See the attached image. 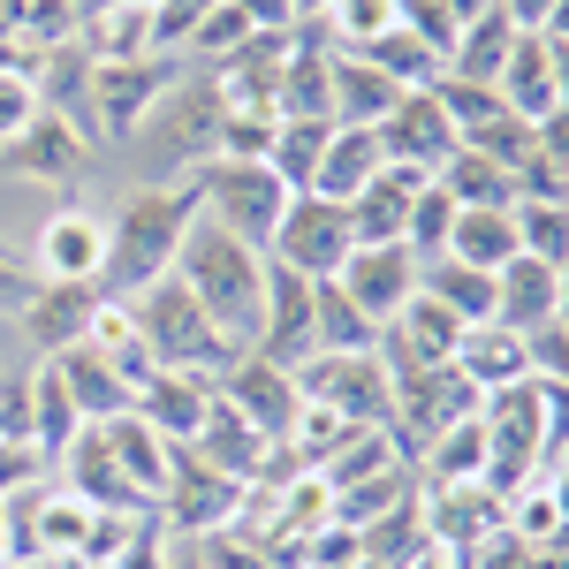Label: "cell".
I'll return each instance as SVG.
<instances>
[{
    "label": "cell",
    "instance_id": "cell-28",
    "mask_svg": "<svg viewBox=\"0 0 569 569\" xmlns=\"http://www.w3.org/2000/svg\"><path fill=\"white\" fill-rule=\"evenodd\" d=\"M517 251H525V243H517V206H456V228H448V259L501 273V266L517 259Z\"/></svg>",
    "mask_w": 569,
    "mask_h": 569
},
{
    "label": "cell",
    "instance_id": "cell-10",
    "mask_svg": "<svg viewBox=\"0 0 569 569\" xmlns=\"http://www.w3.org/2000/svg\"><path fill=\"white\" fill-rule=\"evenodd\" d=\"M380 144H388L395 168H410V176H440L456 152H463V130L448 122V107H440L433 91H402L388 107V122H380Z\"/></svg>",
    "mask_w": 569,
    "mask_h": 569
},
{
    "label": "cell",
    "instance_id": "cell-6",
    "mask_svg": "<svg viewBox=\"0 0 569 569\" xmlns=\"http://www.w3.org/2000/svg\"><path fill=\"white\" fill-rule=\"evenodd\" d=\"M297 388L335 426H380V433L395 426V380H388V365H380V350H357V357L319 350V357L297 365Z\"/></svg>",
    "mask_w": 569,
    "mask_h": 569
},
{
    "label": "cell",
    "instance_id": "cell-56",
    "mask_svg": "<svg viewBox=\"0 0 569 569\" xmlns=\"http://www.w3.org/2000/svg\"><path fill=\"white\" fill-rule=\"evenodd\" d=\"M289 8H297V23H319V16H327L335 0H289Z\"/></svg>",
    "mask_w": 569,
    "mask_h": 569
},
{
    "label": "cell",
    "instance_id": "cell-23",
    "mask_svg": "<svg viewBox=\"0 0 569 569\" xmlns=\"http://www.w3.org/2000/svg\"><path fill=\"white\" fill-rule=\"evenodd\" d=\"M493 91H501V107H509L517 122H531V130L562 107V91H555V61H547V31H517V46H509V61H501Z\"/></svg>",
    "mask_w": 569,
    "mask_h": 569
},
{
    "label": "cell",
    "instance_id": "cell-42",
    "mask_svg": "<svg viewBox=\"0 0 569 569\" xmlns=\"http://www.w3.org/2000/svg\"><path fill=\"white\" fill-rule=\"evenodd\" d=\"M471 152H486L493 168H509V176H525V160L539 152V130L531 122H517V114H493V122H479V130L463 137Z\"/></svg>",
    "mask_w": 569,
    "mask_h": 569
},
{
    "label": "cell",
    "instance_id": "cell-55",
    "mask_svg": "<svg viewBox=\"0 0 569 569\" xmlns=\"http://www.w3.org/2000/svg\"><path fill=\"white\" fill-rule=\"evenodd\" d=\"M493 8H501V0H448V16H456V23H479V16H493Z\"/></svg>",
    "mask_w": 569,
    "mask_h": 569
},
{
    "label": "cell",
    "instance_id": "cell-53",
    "mask_svg": "<svg viewBox=\"0 0 569 569\" xmlns=\"http://www.w3.org/2000/svg\"><path fill=\"white\" fill-rule=\"evenodd\" d=\"M463 562H471V555H456V547H426L418 562H402V569H463Z\"/></svg>",
    "mask_w": 569,
    "mask_h": 569
},
{
    "label": "cell",
    "instance_id": "cell-14",
    "mask_svg": "<svg viewBox=\"0 0 569 569\" xmlns=\"http://www.w3.org/2000/svg\"><path fill=\"white\" fill-rule=\"evenodd\" d=\"M335 289H342L372 327H388L395 311L418 297V259H410L402 243H357L350 259H342V273H335Z\"/></svg>",
    "mask_w": 569,
    "mask_h": 569
},
{
    "label": "cell",
    "instance_id": "cell-33",
    "mask_svg": "<svg viewBox=\"0 0 569 569\" xmlns=\"http://www.w3.org/2000/svg\"><path fill=\"white\" fill-rule=\"evenodd\" d=\"M426 479H433V493L440 486H486V426L479 418H463V426L426 440Z\"/></svg>",
    "mask_w": 569,
    "mask_h": 569
},
{
    "label": "cell",
    "instance_id": "cell-25",
    "mask_svg": "<svg viewBox=\"0 0 569 569\" xmlns=\"http://www.w3.org/2000/svg\"><path fill=\"white\" fill-rule=\"evenodd\" d=\"M456 372H463L479 395L517 388V380H531V342L517 335V327H501V319L463 327V342H456Z\"/></svg>",
    "mask_w": 569,
    "mask_h": 569
},
{
    "label": "cell",
    "instance_id": "cell-1",
    "mask_svg": "<svg viewBox=\"0 0 569 569\" xmlns=\"http://www.w3.org/2000/svg\"><path fill=\"white\" fill-rule=\"evenodd\" d=\"M198 220V198L182 182H137L122 213L107 220V266H99V297L130 305L137 289H152L160 273H176L182 236Z\"/></svg>",
    "mask_w": 569,
    "mask_h": 569
},
{
    "label": "cell",
    "instance_id": "cell-44",
    "mask_svg": "<svg viewBox=\"0 0 569 569\" xmlns=\"http://www.w3.org/2000/svg\"><path fill=\"white\" fill-rule=\"evenodd\" d=\"M31 122H39V84H31V69H23V61H0V152L31 130Z\"/></svg>",
    "mask_w": 569,
    "mask_h": 569
},
{
    "label": "cell",
    "instance_id": "cell-9",
    "mask_svg": "<svg viewBox=\"0 0 569 569\" xmlns=\"http://www.w3.org/2000/svg\"><path fill=\"white\" fill-rule=\"evenodd\" d=\"M220 388V402L243 418V426H259L273 448H289L297 440V418H305V388H297V372L289 365H266L259 350H243L228 372L213 380Z\"/></svg>",
    "mask_w": 569,
    "mask_h": 569
},
{
    "label": "cell",
    "instance_id": "cell-41",
    "mask_svg": "<svg viewBox=\"0 0 569 569\" xmlns=\"http://www.w3.org/2000/svg\"><path fill=\"white\" fill-rule=\"evenodd\" d=\"M448 228H456V198H448L440 182H426L418 206H410V220H402V251H410L418 266L448 259Z\"/></svg>",
    "mask_w": 569,
    "mask_h": 569
},
{
    "label": "cell",
    "instance_id": "cell-26",
    "mask_svg": "<svg viewBox=\"0 0 569 569\" xmlns=\"http://www.w3.org/2000/svg\"><path fill=\"white\" fill-rule=\"evenodd\" d=\"M426 182H433V176H410V168H395V160H388V168L350 198V236H357V243H402V220H410V206H418Z\"/></svg>",
    "mask_w": 569,
    "mask_h": 569
},
{
    "label": "cell",
    "instance_id": "cell-47",
    "mask_svg": "<svg viewBox=\"0 0 569 569\" xmlns=\"http://www.w3.org/2000/svg\"><path fill=\"white\" fill-rule=\"evenodd\" d=\"M206 16H213V0H160L152 8V53H182Z\"/></svg>",
    "mask_w": 569,
    "mask_h": 569
},
{
    "label": "cell",
    "instance_id": "cell-21",
    "mask_svg": "<svg viewBox=\"0 0 569 569\" xmlns=\"http://www.w3.org/2000/svg\"><path fill=\"white\" fill-rule=\"evenodd\" d=\"M130 410H137V418H144L160 440H176V448H182V440H198L206 410H213V380H206V372H168V365H160V372L137 388Z\"/></svg>",
    "mask_w": 569,
    "mask_h": 569
},
{
    "label": "cell",
    "instance_id": "cell-45",
    "mask_svg": "<svg viewBox=\"0 0 569 569\" xmlns=\"http://www.w3.org/2000/svg\"><path fill=\"white\" fill-rule=\"evenodd\" d=\"M251 31H259V23H251V16H243L236 0H213V16L198 23V39H190V53H206V61H228V53H236V46L251 39Z\"/></svg>",
    "mask_w": 569,
    "mask_h": 569
},
{
    "label": "cell",
    "instance_id": "cell-7",
    "mask_svg": "<svg viewBox=\"0 0 569 569\" xmlns=\"http://www.w3.org/2000/svg\"><path fill=\"white\" fill-rule=\"evenodd\" d=\"M350 251H357L350 206H335V198H311V190H297V198L281 206V228H273V243H266V259L289 266V273H305V281H335Z\"/></svg>",
    "mask_w": 569,
    "mask_h": 569
},
{
    "label": "cell",
    "instance_id": "cell-20",
    "mask_svg": "<svg viewBox=\"0 0 569 569\" xmlns=\"http://www.w3.org/2000/svg\"><path fill=\"white\" fill-rule=\"evenodd\" d=\"M493 319L501 327H517V335H539V327H555L562 319V266L547 259H517L493 273Z\"/></svg>",
    "mask_w": 569,
    "mask_h": 569
},
{
    "label": "cell",
    "instance_id": "cell-34",
    "mask_svg": "<svg viewBox=\"0 0 569 569\" xmlns=\"http://www.w3.org/2000/svg\"><path fill=\"white\" fill-rule=\"evenodd\" d=\"M509 46H517V23L493 8L479 23H463L456 31V53H448V77H471V84H493L501 77V61H509Z\"/></svg>",
    "mask_w": 569,
    "mask_h": 569
},
{
    "label": "cell",
    "instance_id": "cell-38",
    "mask_svg": "<svg viewBox=\"0 0 569 569\" xmlns=\"http://www.w3.org/2000/svg\"><path fill=\"white\" fill-rule=\"evenodd\" d=\"M77 433H84V418H77L69 388H61L53 372H31V448H39V456H69Z\"/></svg>",
    "mask_w": 569,
    "mask_h": 569
},
{
    "label": "cell",
    "instance_id": "cell-39",
    "mask_svg": "<svg viewBox=\"0 0 569 569\" xmlns=\"http://www.w3.org/2000/svg\"><path fill=\"white\" fill-rule=\"evenodd\" d=\"M395 8H402V0H335V8L319 16V31H327L335 53H365L372 39L395 31Z\"/></svg>",
    "mask_w": 569,
    "mask_h": 569
},
{
    "label": "cell",
    "instance_id": "cell-29",
    "mask_svg": "<svg viewBox=\"0 0 569 569\" xmlns=\"http://www.w3.org/2000/svg\"><path fill=\"white\" fill-rule=\"evenodd\" d=\"M107 433V448H114V463L130 471V486L144 493V501H160L168 493V471H176V440H160L137 410H122V418H107L99 426Z\"/></svg>",
    "mask_w": 569,
    "mask_h": 569
},
{
    "label": "cell",
    "instance_id": "cell-11",
    "mask_svg": "<svg viewBox=\"0 0 569 569\" xmlns=\"http://www.w3.org/2000/svg\"><path fill=\"white\" fill-rule=\"evenodd\" d=\"M168 84H176V77H168L160 53H144V61H91V130L130 144V130L152 114V99Z\"/></svg>",
    "mask_w": 569,
    "mask_h": 569
},
{
    "label": "cell",
    "instance_id": "cell-54",
    "mask_svg": "<svg viewBox=\"0 0 569 569\" xmlns=\"http://www.w3.org/2000/svg\"><path fill=\"white\" fill-rule=\"evenodd\" d=\"M547 61H555V91H562V107H569V39H547Z\"/></svg>",
    "mask_w": 569,
    "mask_h": 569
},
{
    "label": "cell",
    "instance_id": "cell-36",
    "mask_svg": "<svg viewBox=\"0 0 569 569\" xmlns=\"http://www.w3.org/2000/svg\"><path fill=\"white\" fill-rule=\"evenodd\" d=\"M335 122H273V144H266V168L289 182V190H311L319 176V152H327Z\"/></svg>",
    "mask_w": 569,
    "mask_h": 569
},
{
    "label": "cell",
    "instance_id": "cell-30",
    "mask_svg": "<svg viewBox=\"0 0 569 569\" xmlns=\"http://www.w3.org/2000/svg\"><path fill=\"white\" fill-rule=\"evenodd\" d=\"M395 99H402V84H388L365 53H335V122L342 130H380Z\"/></svg>",
    "mask_w": 569,
    "mask_h": 569
},
{
    "label": "cell",
    "instance_id": "cell-24",
    "mask_svg": "<svg viewBox=\"0 0 569 569\" xmlns=\"http://www.w3.org/2000/svg\"><path fill=\"white\" fill-rule=\"evenodd\" d=\"M46 372L69 388V402H77V418L84 426H107V418H122L137 395H130V380L107 365V357L91 350V342H77V350H61V357H46Z\"/></svg>",
    "mask_w": 569,
    "mask_h": 569
},
{
    "label": "cell",
    "instance_id": "cell-2",
    "mask_svg": "<svg viewBox=\"0 0 569 569\" xmlns=\"http://www.w3.org/2000/svg\"><path fill=\"white\" fill-rule=\"evenodd\" d=\"M176 281L206 305L220 335L236 342V350H251L259 342V311H266V251L251 243H236L228 228L213 220H190V236H182V259H176Z\"/></svg>",
    "mask_w": 569,
    "mask_h": 569
},
{
    "label": "cell",
    "instance_id": "cell-13",
    "mask_svg": "<svg viewBox=\"0 0 569 569\" xmlns=\"http://www.w3.org/2000/svg\"><path fill=\"white\" fill-rule=\"evenodd\" d=\"M273 122H335V46L319 23L289 31V61L273 77Z\"/></svg>",
    "mask_w": 569,
    "mask_h": 569
},
{
    "label": "cell",
    "instance_id": "cell-31",
    "mask_svg": "<svg viewBox=\"0 0 569 569\" xmlns=\"http://www.w3.org/2000/svg\"><path fill=\"white\" fill-rule=\"evenodd\" d=\"M418 289H426L456 327H486V319H493V273H486V266L433 259V266H418Z\"/></svg>",
    "mask_w": 569,
    "mask_h": 569
},
{
    "label": "cell",
    "instance_id": "cell-15",
    "mask_svg": "<svg viewBox=\"0 0 569 569\" xmlns=\"http://www.w3.org/2000/svg\"><path fill=\"white\" fill-rule=\"evenodd\" d=\"M311 289H319V281H305V273L266 259V311H259V342H251L266 365H289V372H297V365L319 350V335H311Z\"/></svg>",
    "mask_w": 569,
    "mask_h": 569
},
{
    "label": "cell",
    "instance_id": "cell-8",
    "mask_svg": "<svg viewBox=\"0 0 569 569\" xmlns=\"http://www.w3.org/2000/svg\"><path fill=\"white\" fill-rule=\"evenodd\" d=\"M395 380V440H426L448 433V426H463V418H479V388L456 372V365H402V372H388Z\"/></svg>",
    "mask_w": 569,
    "mask_h": 569
},
{
    "label": "cell",
    "instance_id": "cell-16",
    "mask_svg": "<svg viewBox=\"0 0 569 569\" xmlns=\"http://www.w3.org/2000/svg\"><path fill=\"white\" fill-rule=\"evenodd\" d=\"M99 266H107V220L84 206H53L31 243V273L39 281H99Z\"/></svg>",
    "mask_w": 569,
    "mask_h": 569
},
{
    "label": "cell",
    "instance_id": "cell-5",
    "mask_svg": "<svg viewBox=\"0 0 569 569\" xmlns=\"http://www.w3.org/2000/svg\"><path fill=\"white\" fill-rule=\"evenodd\" d=\"M182 190L198 198V220L228 228V236H236V243H251V251H266V243H273L281 206L297 198V190L273 176L266 160H206V168L182 182Z\"/></svg>",
    "mask_w": 569,
    "mask_h": 569
},
{
    "label": "cell",
    "instance_id": "cell-35",
    "mask_svg": "<svg viewBox=\"0 0 569 569\" xmlns=\"http://www.w3.org/2000/svg\"><path fill=\"white\" fill-rule=\"evenodd\" d=\"M433 182L456 198V206H517V176H509V168H493V160H486V152H471V144H463V152H456Z\"/></svg>",
    "mask_w": 569,
    "mask_h": 569
},
{
    "label": "cell",
    "instance_id": "cell-27",
    "mask_svg": "<svg viewBox=\"0 0 569 569\" xmlns=\"http://www.w3.org/2000/svg\"><path fill=\"white\" fill-rule=\"evenodd\" d=\"M388 168V144H380V130H342L335 122V137H327V152H319V176H311V198H335V206H350L365 182Z\"/></svg>",
    "mask_w": 569,
    "mask_h": 569
},
{
    "label": "cell",
    "instance_id": "cell-32",
    "mask_svg": "<svg viewBox=\"0 0 569 569\" xmlns=\"http://www.w3.org/2000/svg\"><path fill=\"white\" fill-rule=\"evenodd\" d=\"M311 335H319V350H327V357L380 350V327H372V319H365L335 281H319V289H311ZM319 350H311V357H319Z\"/></svg>",
    "mask_w": 569,
    "mask_h": 569
},
{
    "label": "cell",
    "instance_id": "cell-12",
    "mask_svg": "<svg viewBox=\"0 0 569 569\" xmlns=\"http://www.w3.org/2000/svg\"><path fill=\"white\" fill-rule=\"evenodd\" d=\"M99 160V137L84 130V122H69V114H46L39 107V122L16 137L8 152H0V176H23V182H77Z\"/></svg>",
    "mask_w": 569,
    "mask_h": 569
},
{
    "label": "cell",
    "instance_id": "cell-22",
    "mask_svg": "<svg viewBox=\"0 0 569 569\" xmlns=\"http://www.w3.org/2000/svg\"><path fill=\"white\" fill-rule=\"evenodd\" d=\"M198 463H213L220 479H236V486H251L266 471V456H273V440L259 433V426H243L228 402H220V388H213V410H206V426H198V440H182Z\"/></svg>",
    "mask_w": 569,
    "mask_h": 569
},
{
    "label": "cell",
    "instance_id": "cell-48",
    "mask_svg": "<svg viewBox=\"0 0 569 569\" xmlns=\"http://www.w3.org/2000/svg\"><path fill=\"white\" fill-rule=\"evenodd\" d=\"M99 569H168V547H160V525L152 517H130V531L114 539V555Z\"/></svg>",
    "mask_w": 569,
    "mask_h": 569
},
{
    "label": "cell",
    "instance_id": "cell-40",
    "mask_svg": "<svg viewBox=\"0 0 569 569\" xmlns=\"http://www.w3.org/2000/svg\"><path fill=\"white\" fill-rule=\"evenodd\" d=\"M517 243H525V259L562 266L569 259V198H517Z\"/></svg>",
    "mask_w": 569,
    "mask_h": 569
},
{
    "label": "cell",
    "instance_id": "cell-51",
    "mask_svg": "<svg viewBox=\"0 0 569 569\" xmlns=\"http://www.w3.org/2000/svg\"><path fill=\"white\" fill-rule=\"evenodd\" d=\"M31 289H39V273H31V266H16L8 251H0V311L16 319V311L31 305Z\"/></svg>",
    "mask_w": 569,
    "mask_h": 569
},
{
    "label": "cell",
    "instance_id": "cell-52",
    "mask_svg": "<svg viewBox=\"0 0 569 569\" xmlns=\"http://www.w3.org/2000/svg\"><path fill=\"white\" fill-rule=\"evenodd\" d=\"M501 16H509L517 31H547V16H555V0H501Z\"/></svg>",
    "mask_w": 569,
    "mask_h": 569
},
{
    "label": "cell",
    "instance_id": "cell-49",
    "mask_svg": "<svg viewBox=\"0 0 569 569\" xmlns=\"http://www.w3.org/2000/svg\"><path fill=\"white\" fill-rule=\"evenodd\" d=\"M525 342H531V380H547V388H569V319L539 327V335H525Z\"/></svg>",
    "mask_w": 569,
    "mask_h": 569
},
{
    "label": "cell",
    "instance_id": "cell-57",
    "mask_svg": "<svg viewBox=\"0 0 569 569\" xmlns=\"http://www.w3.org/2000/svg\"><path fill=\"white\" fill-rule=\"evenodd\" d=\"M555 463H569V440H562V448H555Z\"/></svg>",
    "mask_w": 569,
    "mask_h": 569
},
{
    "label": "cell",
    "instance_id": "cell-50",
    "mask_svg": "<svg viewBox=\"0 0 569 569\" xmlns=\"http://www.w3.org/2000/svg\"><path fill=\"white\" fill-rule=\"evenodd\" d=\"M0 440L31 448V380H0Z\"/></svg>",
    "mask_w": 569,
    "mask_h": 569
},
{
    "label": "cell",
    "instance_id": "cell-58",
    "mask_svg": "<svg viewBox=\"0 0 569 569\" xmlns=\"http://www.w3.org/2000/svg\"><path fill=\"white\" fill-rule=\"evenodd\" d=\"M69 8H91V0H69Z\"/></svg>",
    "mask_w": 569,
    "mask_h": 569
},
{
    "label": "cell",
    "instance_id": "cell-37",
    "mask_svg": "<svg viewBox=\"0 0 569 569\" xmlns=\"http://www.w3.org/2000/svg\"><path fill=\"white\" fill-rule=\"evenodd\" d=\"M365 61H372V69L388 77V84H402V91H426V84H440V69H448V61H440L433 46H426V39H410L402 23H395L388 39H372V46H365Z\"/></svg>",
    "mask_w": 569,
    "mask_h": 569
},
{
    "label": "cell",
    "instance_id": "cell-4",
    "mask_svg": "<svg viewBox=\"0 0 569 569\" xmlns=\"http://www.w3.org/2000/svg\"><path fill=\"white\" fill-rule=\"evenodd\" d=\"M130 319H137V335H144V350H152V365H168V372H206V380H220V372L243 357L213 319H206V305L182 289L176 273H160L152 289H137Z\"/></svg>",
    "mask_w": 569,
    "mask_h": 569
},
{
    "label": "cell",
    "instance_id": "cell-43",
    "mask_svg": "<svg viewBox=\"0 0 569 569\" xmlns=\"http://www.w3.org/2000/svg\"><path fill=\"white\" fill-rule=\"evenodd\" d=\"M426 91H433L440 107H448V122H456L463 137L479 130V122H493V114H509L493 84H471V77H448V69H440V84H426Z\"/></svg>",
    "mask_w": 569,
    "mask_h": 569
},
{
    "label": "cell",
    "instance_id": "cell-19",
    "mask_svg": "<svg viewBox=\"0 0 569 569\" xmlns=\"http://www.w3.org/2000/svg\"><path fill=\"white\" fill-rule=\"evenodd\" d=\"M456 342H463V327L418 289V297L380 327V365H388V372H402V365H456Z\"/></svg>",
    "mask_w": 569,
    "mask_h": 569
},
{
    "label": "cell",
    "instance_id": "cell-46",
    "mask_svg": "<svg viewBox=\"0 0 569 569\" xmlns=\"http://www.w3.org/2000/svg\"><path fill=\"white\" fill-rule=\"evenodd\" d=\"M395 23H402L410 39H426V46L440 53V61L456 53V31H463V23L448 16V0H402V8H395Z\"/></svg>",
    "mask_w": 569,
    "mask_h": 569
},
{
    "label": "cell",
    "instance_id": "cell-17",
    "mask_svg": "<svg viewBox=\"0 0 569 569\" xmlns=\"http://www.w3.org/2000/svg\"><path fill=\"white\" fill-rule=\"evenodd\" d=\"M99 281H39L31 289V305L16 311V327H23V342L39 357H61V350H77L91 335V319H99Z\"/></svg>",
    "mask_w": 569,
    "mask_h": 569
},
{
    "label": "cell",
    "instance_id": "cell-18",
    "mask_svg": "<svg viewBox=\"0 0 569 569\" xmlns=\"http://www.w3.org/2000/svg\"><path fill=\"white\" fill-rule=\"evenodd\" d=\"M61 471H69V493H77L84 509H99V517H152V501L130 486V471L114 463V448H107L99 426H84V433L69 440Z\"/></svg>",
    "mask_w": 569,
    "mask_h": 569
},
{
    "label": "cell",
    "instance_id": "cell-3",
    "mask_svg": "<svg viewBox=\"0 0 569 569\" xmlns=\"http://www.w3.org/2000/svg\"><path fill=\"white\" fill-rule=\"evenodd\" d=\"M220 114H228L220 77H176V84L152 99V114L130 130L137 176L144 182H190L220 152Z\"/></svg>",
    "mask_w": 569,
    "mask_h": 569
}]
</instances>
